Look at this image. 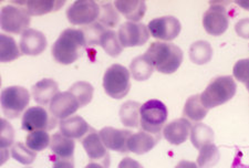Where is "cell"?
<instances>
[{"label":"cell","mask_w":249,"mask_h":168,"mask_svg":"<svg viewBox=\"0 0 249 168\" xmlns=\"http://www.w3.org/2000/svg\"><path fill=\"white\" fill-rule=\"evenodd\" d=\"M156 71L172 74L178 70L183 62V51L178 46L166 42H154L144 53Z\"/></svg>","instance_id":"cell-1"},{"label":"cell","mask_w":249,"mask_h":168,"mask_svg":"<svg viewBox=\"0 0 249 168\" xmlns=\"http://www.w3.org/2000/svg\"><path fill=\"white\" fill-rule=\"evenodd\" d=\"M87 46L81 29H66L52 46V55L61 65H71L80 57V50Z\"/></svg>","instance_id":"cell-2"},{"label":"cell","mask_w":249,"mask_h":168,"mask_svg":"<svg viewBox=\"0 0 249 168\" xmlns=\"http://www.w3.org/2000/svg\"><path fill=\"white\" fill-rule=\"evenodd\" d=\"M236 90V82L231 77H218L208 84V86L200 94V100L206 109H214L234 98Z\"/></svg>","instance_id":"cell-3"},{"label":"cell","mask_w":249,"mask_h":168,"mask_svg":"<svg viewBox=\"0 0 249 168\" xmlns=\"http://www.w3.org/2000/svg\"><path fill=\"white\" fill-rule=\"evenodd\" d=\"M103 87L109 97L123 99L131 89L130 71L121 65H112L104 73Z\"/></svg>","instance_id":"cell-4"},{"label":"cell","mask_w":249,"mask_h":168,"mask_svg":"<svg viewBox=\"0 0 249 168\" xmlns=\"http://www.w3.org/2000/svg\"><path fill=\"white\" fill-rule=\"evenodd\" d=\"M140 115L143 131L160 134L167 121V107L159 100H150L141 106Z\"/></svg>","instance_id":"cell-5"},{"label":"cell","mask_w":249,"mask_h":168,"mask_svg":"<svg viewBox=\"0 0 249 168\" xmlns=\"http://www.w3.org/2000/svg\"><path fill=\"white\" fill-rule=\"evenodd\" d=\"M30 102V94L22 86H9L1 92V107L7 118H17Z\"/></svg>","instance_id":"cell-6"},{"label":"cell","mask_w":249,"mask_h":168,"mask_svg":"<svg viewBox=\"0 0 249 168\" xmlns=\"http://www.w3.org/2000/svg\"><path fill=\"white\" fill-rule=\"evenodd\" d=\"M31 16L22 6L8 5L1 9V29L10 34H23L29 29Z\"/></svg>","instance_id":"cell-7"},{"label":"cell","mask_w":249,"mask_h":168,"mask_svg":"<svg viewBox=\"0 0 249 168\" xmlns=\"http://www.w3.org/2000/svg\"><path fill=\"white\" fill-rule=\"evenodd\" d=\"M100 16V5L93 0H77L68 8L67 18L72 25L88 26Z\"/></svg>","instance_id":"cell-8"},{"label":"cell","mask_w":249,"mask_h":168,"mask_svg":"<svg viewBox=\"0 0 249 168\" xmlns=\"http://www.w3.org/2000/svg\"><path fill=\"white\" fill-rule=\"evenodd\" d=\"M53 115H50L45 107L34 106L28 109L22 117L21 127L23 131L31 133L35 131H50L57 125Z\"/></svg>","instance_id":"cell-9"},{"label":"cell","mask_w":249,"mask_h":168,"mask_svg":"<svg viewBox=\"0 0 249 168\" xmlns=\"http://www.w3.org/2000/svg\"><path fill=\"white\" fill-rule=\"evenodd\" d=\"M203 26L207 34L214 37L222 35L230 26V16L220 2H211V7L204 14Z\"/></svg>","instance_id":"cell-10"},{"label":"cell","mask_w":249,"mask_h":168,"mask_svg":"<svg viewBox=\"0 0 249 168\" xmlns=\"http://www.w3.org/2000/svg\"><path fill=\"white\" fill-rule=\"evenodd\" d=\"M147 28L152 37L163 41H172L178 37L182 26L178 18L173 16H165L151 20Z\"/></svg>","instance_id":"cell-11"},{"label":"cell","mask_w":249,"mask_h":168,"mask_svg":"<svg viewBox=\"0 0 249 168\" xmlns=\"http://www.w3.org/2000/svg\"><path fill=\"white\" fill-rule=\"evenodd\" d=\"M118 35L123 48L140 47L147 42L150 31L144 23L127 21L120 27Z\"/></svg>","instance_id":"cell-12"},{"label":"cell","mask_w":249,"mask_h":168,"mask_svg":"<svg viewBox=\"0 0 249 168\" xmlns=\"http://www.w3.org/2000/svg\"><path fill=\"white\" fill-rule=\"evenodd\" d=\"M82 145L84 151H87L88 157L93 163H99L104 168L110 167V154L104 145L100 134L95 130L91 129L82 138Z\"/></svg>","instance_id":"cell-13"},{"label":"cell","mask_w":249,"mask_h":168,"mask_svg":"<svg viewBox=\"0 0 249 168\" xmlns=\"http://www.w3.org/2000/svg\"><path fill=\"white\" fill-rule=\"evenodd\" d=\"M79 107L78 100L71 92H59L50 103V113L57 119L63 121L71 118V115H73Z\"/></svg>","instance_id":"cell-14"},{"label":"cell","mask_w":249,"mask_h":168,"mask_svg":"<svg viewBox=\"0 0 249 168\" xmlns=\"http://www.w3.org/2000/svg\"><path fill=\"white\" fill-rule=\"evenodd\" d=\"M100 137L107 150L120 151V153H128L127 143L132 132L126 130H118L114 127H104L99 132Z\"/></svg>","instance_id":"cell-15"},{"label":"cell","mask_w":249,"mask_h":168,"mask_svg":"<svg viewBox=\"0 0 249 168\" xmlns=\"http://www.w3.org/2000/svg\"><path fill=\"white\" fill-rule=\"evenodd\" d=\"M47 43L45 34L38 30L29 28L21 34L19 47L22 54L39 55L46 50Z\"/></svg>","instance_id":"cell-16"},{"label":"cell","mask_w":249,"mask_h":168,"mask_svg":"<svg viewBox=\"0 0 249 168\" xmlns=\"http://www.w3.org/2000/svg\"><path fill=\"white\" fill-rule=\"evenodd\" d=\"M191 122L187 118H182L167 124L163 130V135L166 141L173 145H180L187 141L188 136L191 135Z\"/></svg>","instance_id":"cell-17"},{"label":"cell","mask_w":249,"mask_h":168,"mask_svg":"<svg viewBox=\"0 0 249 168\" xmlns=\"http://www.w3.org/2000/svg\"><path fill=\"white\" fill-rule=\"evenodd\" d=\"M160 138V134H152L145 131L138 132V133L132 134L128 139V151L138 155L146 154L154 149Z\"/></svg>","instance_id":"cell-18"},{"label":"cell","mask_w":249,"mask_h":168,"mask_svg":"<svg viewBox=\"0 0 249 168\" xmlns=\"http://www.w3.org/2000/svg\"><path fill=\"white\" fill-rule=\"evenodd\" d=\"M58 93V83L52 79H43L32 86V97L39 105H50Z\"/></svg>","instance_id":"cell-19"},{"label":"cell","mask_w":249,"mask_h":168,"mask_svg":"<svg viewBox=\"0 0 249 168\" xmlns=\"http://www.w3.org/2000/svg\"><path fill=\"white\" fill-rule=\"evenodd\" d=\"M60 132L71 139L83 138L89 133L91 127L81 117H72L59 123Z\"/></svg>","instance_id":"cell-20"},{"label":"cell","mask_w":249,"mask_h":168,"mask_svg":"<svg viewBox=\"0 0 249 168\" xmlns=\"http://www.w3.org/2000/svg\"><path fill=\"white\" fill-rule=\"evenodd\" d=\"M14 5L25 7L30 16H42L59 10L64 5L63 0H29L15 1Z\"/></svg>","instance_id":"cell-21"},{"label":"cell","mask_w":249,"mask_h":168,"mask_svg":"<svg viewBox=\"0 0 249 168\" xmlns=\"http://www.w3.org/2000/svg\"><path fill=\"white\" fill-rule=\"evenodd\" d=\"M114 6L119 13L132 22H138L146 13V3L141 0H116Z\"/></svg>","instance_id":"cell-22"},{"label":"cell","mask_w":249,"mask_h":168,"mask_svg":"<svg viewBox=\"0 0 249 168\" xmlns=\"http://www.w3.org/2000/svg\"><path fill=\"white\" fill-rule=\"evenodd\" d=\"M75 142L67 136L59 133H54L51 137L50 149L57 158H73Z\"/></svg>","instance_id":"cell-23"},{"label":"cell","mask_w":249,"mask_h":168,"mask_svg":"<svg viewBox=\"0 0 249 168\" xmlns=\"http://www.w3.org/2000/svg\"><path fill=\"white\" fill-rule=\"evenodd\" d=\"M208 113V109L204 106L200 100V94L193 95V97L188 98L185 103L183 110L184 118H187L188 121L193 122H199L206 118Z\"/></svg>","instance_id":"cell-24"},{"label":"cell","mask_w":249,"mask_h":168,"mask_svg":"<svg viewBox=\"0 0 249 168\" xmlns=\"http://www.w3.org/2000/svg\"><path fill=\"white\" fill-rule=\"evenodd\" d=\"M141 104L134 101H127L120 109V118L124 126L136 129L141 125Z\"/></svg>","instance_id":"cell-25"},{"label":"cell","mask_w":249,"mask_h":168,"mask_svg":"<svg viewBox=\"0 0 249 168\" xmlns=\"http://www.w3.org/2000/svg\"><path fill=\"white\" fill-rule=\"evenodd\" d=\"M214 131L210 126L205 125L203 123H197L192 126L191 142L197 150H200L208 144H212L214 142Z\"/></svg>","instance_id":"cell-26"},{"label":"cell","mask_w":249,"mask_h":168,"mask_svg":"<svg viewBox=\"0 0 249 168\" xmlns=\"http://www.w3.org/2000/svg\"><path fill=\"white\" fill-rule=\"evenodd\" d=\"M190 58L191 61L195 65H206L213 58V48L211 43L203 40L193 43L190 49Z\"/></svg>","instance_id":"cell-27"},{"label":"cell","mask_w":249,"mask_h":168,"mask_svg":"<svg viewBox=\"0 0 249 168\" xmlns=\"http://www.w3.org/2000/svg\"><path fill=\"white\" fill-rule=\"evenodd\" d=\"M154 67L147 61L146 58L143 55L136 57L133 61L131 62L130 72L136 81H146V80L152 77L154 72Z\"/></svg>","instance_id":"cell-28"},{"label":"cell","mask_w":249,"mask_h":168,"mask_svg":"<svg viewBox=\"0 0 249 168\" xmlns=\"http://www.w3.org/2000/svg\"><path fill=\"white\" fill-rule=\"evenodd\" d=\"M0 60L1 62H10L21 55V51L13 37L7 34L0 35Z\"/></svg>","instance_id":"cell-29"},{"label":"cell","mask_w":249,"mask_h":168,"mask_svg":"<svg viewBox=\"0 0 249 168\" xmlns=\"http://www.w3.org/2000/svg\"><path fill=\"white\" fill-rule=\"evenodd\" d=\"M218 147L214 143L205 145L199 150V155L197 157L198 168H212L219 161Z\"/></svg>","instance_id":"cell-30"},{"label":"cell","mask_w":249,"mask_h":168,"mask_svg":"<svg viewBox=\"0 0 249 168\" xmlns=\"http://www.w3.org/2000/svg\"><path fill=\"white\" fill-rule=\"evenodd\" d=\"M100 46L103 48V50L106 51L107 54L113 58L119 57L123 51V47L121 45V42H120L119 35L113 30L107 29L101 39V42H100Z\"/></svg>","instance_id":"cell-31"},{"label":"cell","mask_w":249,"mask_h":168,"mask_svg":"<svg viewBox=\"0 0 249 168\" xmlns=\"http://www.w3.org/2000/svg\"><path fill=\"white\" fill-rule=\"evenodd\" d=\"M69 92L74 95L75 99L78 100L80 107L87 106L92 101L93 98L94 89L92 84L86 81H79L72 84V86L69 89Z\"/></svg>","instance_id":"cell-32"},{"label":"cell","mask_w":249,"mask_h":168,"mask_svg":"<svg viewBox=\"0 0 249 168\" xmlns=\"http://www.w3.org/2000/svg\"><path fill=\"white\" fill-rule=\"evenodd\" d=\"M0 125H1V142H0V146H1V164H3L10 154L9 147L14 145L15 131L14 127L5 118L1 119Z\"/></svg>","instance_id":"cell-33"},{"label":"cell","mask_w":249,"mask_h":168,"mask_svg":"<svg viewBox=\"0 0 249 168\" xmlns=\"http://www.w3.org/2000/svg\"><path fill=\"white\" fill-rule=\"evenodd\" d=\"M50 143L51 138L47 131L31 132L26 138V145L36 153L46 150L48 146H50Z\"/></svg>","instance_id":"cell-34"},{"label":"cell","mask_w":249,"mask_h":168,"mask_svg":"<svg viewBox=\"0 0 249 168\" xmlns=\"http://www.w3.org/2000/svg\"><path fill=\"white\" fill-rule=\"evenodd\" d=\"M98 20L104 27L112 28L118 25L120 21V15L113 3L107 2L100 6V16Z\"/></svg>","instance_id":"cell-35"},{"label":"cell","mask_w":249,"mask_h":168,"mask_svg":"<svg viewBox=\"0 0 249 168\" xmlns=\"http://www.w3.org/2000/svg\"><path fill=\"white\" fill-rule=\"evenodd\" d=\"M81 30L84 37H86L87 46H100V42H101L104 33L107 31V28L100 22H93L91 25L84 26Z\"/></svg>","instance_id":"cell-36"},{"label":"cell","mask_w":249,"mask_h":168,"mask_svg":"<svg viewBox=\"0 0 249 168\" xmlns=\"http://www.w3.org/2000/svg\"><path fill=\"white\" fill-rule=\"evenodd\" d=\"M11 156L15 161L23 165H30L36 159V151H31L29 147L22 143H15L11 147Z\"/></svg>","instance_id":"cell-37"},{"label":"cell","mask_w":249,"mask_h":168,"mask_svg":"<svg viewBox=\"0 0 249 168\" xmlns=\"http://www.w3.org/2000/svg\"><path fill=\"white\" fill-rule=\"evenodd\" d=\"M232 74L239 82L246 84L249 82V59H243L236 62Z\"/></svg>","instance_id":"cell-38"},{"label":"cell","mask_w":249,"mask_h":168,"mask_svg":"<svg viewBox=\"0 0 249 168\" xmlns=\"http://www.w3.org/2000/svg\"><path fill=\"white\" fill-rule=\"evenodd\" d=\"M235 30L239 37L244 39H249V18L240 19L238 22L236 23Z\"/></svg>","instance_id":"cell-39"},{"label":"cell","mask_w":249,"mask_h":168,"mask_svg":"<svg viewBox=\"0 0 249 168\" xmlns=\"http://www.w3.org/2000/svg\"><path fill=\"white\" fill-rule=\"evenodd\" d=\"M52 168H74L73 158H55Z\"/></svg>","instance_id":"cell-40"},{"label":"cell","mask_w":249,"mask_h":168,"mask_svg":"<svg viewBox=\"0 0 249 168\" xmlns=\"http://www.w3.org/2000/svg\"><path fill=\"white\" fill-rule=\"evenodd\" d=\"M119 168H144L139 162L134 161L130 157L123 158L119 164Z\"/></svg>","instance_id":"cell-41"},{"label":"cell","mask_w":249,"mask_h":168,"mask_svg":"<svg viewBox=\"0 0 249 168\" xmlns=\"http://www.w3.org/2000/svg\"><path fill=\"white\" fill-rule=\"evenodd\" d=\"M175 168H198L197 164L190 161H180Z\"/></svg>","instance_id":"cell-42"},{"label":"cell","mask_w":249,"mask_h":168,"mask_svg":"<svg viewBox=\"0 0 249 168\" xmlns=\"http://www.w3.org/2000/svg\"><path fill=\"white\" fill-rule=\"evenodd\" d=\"M236 3L240 7H243L244 9L249 10V0H237Z\"/></svg>","instance_id":"cell-43"},{"label":"cell","mask_w":249,"mask_h":168,"mask_svg":"<svg viewBox=\"0 0 249 168\" xmlns=\"http://www.w3.org/2000/svg\"><path fill=\"white\" fill-rule=\"evenodd\" d=\"M84 168H104L101 164H99V163H93V162H91L90 164H88V165L84 167Z\"/></svg>","instance_id":"cell-44"},{"label":"cell","mask_w":249,"mask_h":168,"mask_svg":"<svg viewBox=\"0 0 249 168\" xmlns=\"http://www.w3.org/2000/svg\"><path fill=\"white\" fill-rule=\"evenodd\" d=\"M246 87H247V90H248V92H249V82L246 83Z\"/></svg>","instance_id":"cell-45"}]
</instances>
